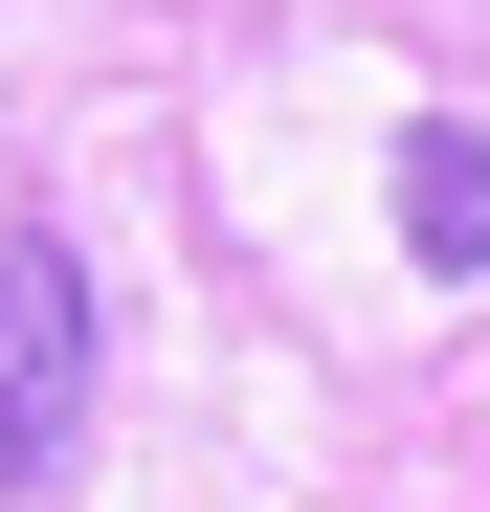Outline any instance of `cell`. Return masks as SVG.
<instances>
[{
    "mask_svg": "<svg viewBox=\"0 0 490 512\" xmlns=\"http://www.w3.org/2000/svg\"><path fill=\"white\" fill-rule=\"evenodd\" d=\"M90 268H67V223H0V490H67L90 446Z\"/></svg>",
    "mask_w": 490,
    "mask_h": 512,
    "instance_id": "obj_1",
    "label": "cell"
},
{
    "mask_svg": "<svg viewBox=\"0 0 490 512\" xmlns=\"http://www.w3.org/2000/svg\"><path fill=\"white\" fill-rule=\"evenodd\" d=\"M401 268L490 290V112H424V134H401Z\"/></svg>",
    "mask_w": 490,
    "mask_h": 512,
    "instance_id": "obj_2",
    "label": "cell"
}]
</instances>
